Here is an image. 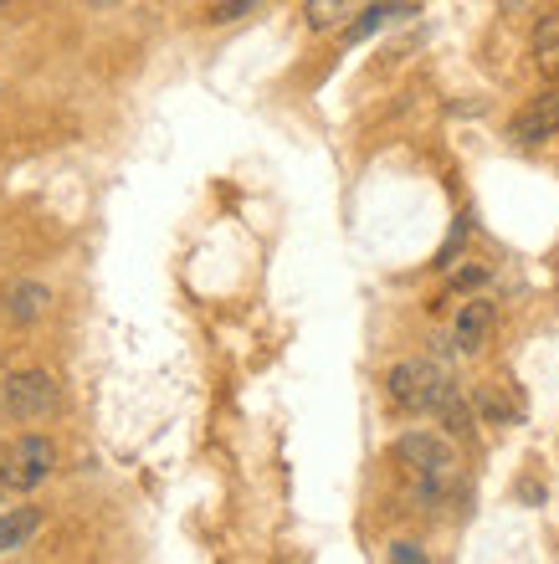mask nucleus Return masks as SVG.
Here are the masks:
<instances>
[{"mask_svg":"<svg viewBox=\"0 0 559 564\" xmlns=\"http://www.w3.org/2000/svg\"><path fill=\"white\" fill-rule=\"evenodd\" d=\"M396 467L411 477V492L421 508H442L456 488V446L442 431H406L396 442Z\"/></svg>","mask_w":559,"mask_h":564,"instance_id":"1","label":"nucleus"},{"mask_svg":"<svg viewBox=\"0 0 559 564\" xmlns=\"http://www.w3.org/2000/svg\"><path fill=\"white\" fill-rule=\"evenodd\" d=\"M452 390L456 386L447 380V370L437 359H400V365L385 370V395H390V405L406 411V416H437Z\"/></svg>","mask_w":559,"mask_h":564,"instance_id":"2","label":"nucleus"},{"mask_svg":"<svg viewBox=\"0 0 559 564\" xmlns=\"http://www.w3.org/2000/svg\"><path fill=\"white\" fill-rule=\"evenodd\" d=\"M52 467H57V446L46 436H15L11 452L0 457V482L11 492H31L52 477Z\"/></svg>","mask_w":559,"mask_h":564,"instance_id":"3","label":"nucleus"},{"mask_svg":"<svg viewBox=\"0 0 559 564\" xmlns=\"http://www.w3.org/2000/svg\"><path fill=\"white\" fill-rule=\"evenodd\" d=\"M0 405L11 421H46L57 411V380L46 370H21L0 386Z\"/></svg>","mask_w":559,"mask_h":564,"instance_id":"4","label":"nucleus"},{"mask_svg":"<svg viewBox=\"0 0 559 564\" xmlns=\"http://www.w3.org/2000/svg\"><path fill=\"white\" fill-rule=\"evenodd\" d=\"M555 134H559V83H549V88H539L529 104L514 113L508 139H514L518 149H539V144H549Z\"/></svg>","mask_w":559,"mask_h":564,"instance_id":"5","label":"nucleus"},{"mask_svg":"<svg viewBox=\"0 0 559 564\" xmlns=\"http://www.w3.org/2000/svg\"><path fill=\"white\" fill-rule=\"evenodd\" d=\"M493 328H498V303H493V297H483V293H472L467 303L456 308L447 344H452V355H477V349L493 339Z\"/></svg>","mask_w":559,"mask_h":564,"instance_id":"6","label":"nucleus"},{"mask_svg":"<svg viewBox=\"0 0 559 564\" xmlns=\"http://www.w3.org/2000/svg\"><path fill=\"white\" fill-rule=\"evenodd\" d=\"M472 411L487 421V426H518L524 421V405H518V395L503 380H483V386L472 390Z\"/></svg>","mask_w":559,"mask_h":564,"instance_id":"7","label":"nucleus"},{"mask_svg":"<svg viewBox=\"0 0 559 564\" xmlns=\"http://www.w3.org/2000/svg\"><path fill=\"white\" fill-rule=\"evenodd\" d=\"M365 6L369 0H309L303 21H309V31H344Z\"/></svg>","mask_w":559,"mask_h":564,"instance_id":"8","label":"nucleus"},{"mask_svg":"<svg viewBox=\"0 0 559 564\" xmlns=\"http://www.w3.org/2000/svg\"><path fill=\"white\" fill-rule=\"evenodd\" d=\"M52 303V288L46 282H15L11 293H6V313H11V324H36Z\"/></svg>","mask_w":559,"mask_h":564,"instance_id":"9","label":"nucleus"},{"mask_svg":"<svg viewBox=\"0 0 559 564\" xmlns=\"http://www.w3.org/2000/svg\"><path fill=\"white\" fill-rule=\"evenodd\" d=\"M400 15H416V6H406V0H390V6H365V11L344 26V42H365L369 31L390 26V21H400Z\"/></svg>","mask_w":559,"mask_h":564,"instance_id":"10","label":"nucleus"},{"mask_svg":"<svg viewBox=\"0 0 559 564\" xmlns=\"http://www.w3.org/2000/svg\"><path fill=\"white\" fill-rule=\"evenodd\" d=\"M36 529H42V513H36V508H11V513L0 519V554L21 550Z\"/></svg>","mask_w":559,"mask_h":564,"instance_id":"11","label":"nucleus"},{"mask_svg":"<svg viewBox=\"0 0 559 564\" xmlns=\"http://www.w3.org/2000/svg\"><path fill=\"white\" fill-rule=\"evenodd\" d=\"M534 62H559V6H549L539 21H534Z\"/></svg>","mask_w":559,"mask_h":564,"instance_id":"12","label":"nucleus"},{"mask_svg":"<svg viewBox=\"0 0 559 564\" xmlns=\"http://www.w3.org/2000/svg\"><path fill=\"white\" fill-rule=\"evenodd\" d=\"M483 282H487V268L477 262V268H462V272H456V278H452V293H472V288H483Z\"/></svg>","mask_w":559,"mask_h":564,"instance_id":"13","label":"nucleus"},{"mask_svg":"<svg viewBox=\"0 0 559 564\" xmlns=\"http://www.w3.org/2000/svg\"><path fill=\"white\" fill-rule=\"evenodd\" d=\"M390 560H396V564H421V560H427V550H421V544H411V539H400V544H390Z\"/></svg>","mask_w":559,"mask_h":564,"instance_id":"14","label":"nucleus"},{"mask_svg":"<svg viewBox=\"0 0 559 564\" xmlns=\"http://www.w3.org/2000/svg\"><path fill=\"white\" fill-rule=\"evenodd\" d=\"M6 6H11V0H0V11H6Z\"/></svg>","mask_w":559,"mask_h":564,"instance_id":"15","label":"nucleus"}]
</instances>
